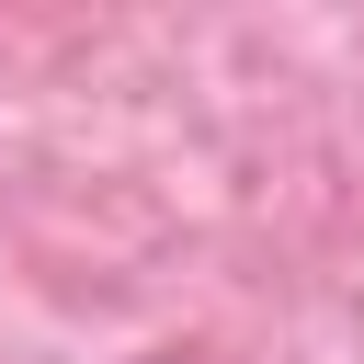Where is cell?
Masks as SVG:
<instances>
[{
    "mask_svg": "<svg viewBox=\"0 0 364 364\" xmlns=\"http://www.w3.org/2000/svg\"><path fill=\"white\" fill-rule=\"evenodd\" d=\"M125 364H205V353H125Z\"/></svg>",
    "mask_w": 364,
    "mask_h": 364,
    "instance_id": "obj_1",
    "label": "cell"
}]
</instances>
